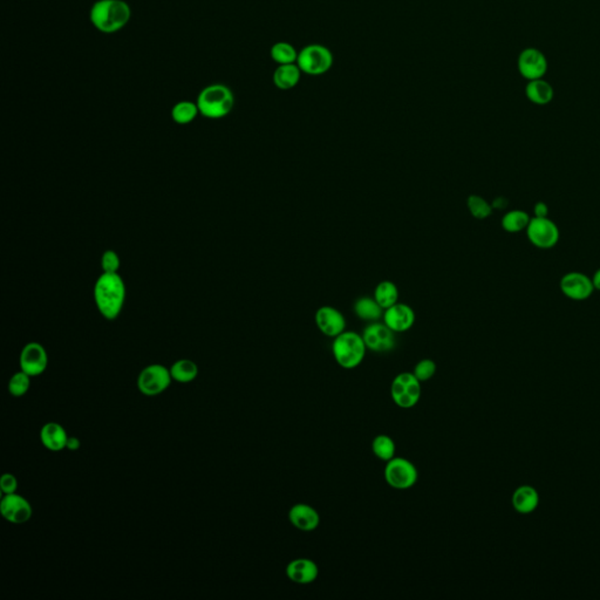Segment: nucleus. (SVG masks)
<instances>
[{
  "label": "nucleus",
  "mask_w": 600,
  "mask_h": 600,
  "mask_svg": "<svg viewBox=\"0 0 600 600\" xmlns=\"http://www.w3.org/2000/svg\"><path fill=\"white\" fill-rule=\"evenodd\" d=\"M126 284L119 274H105L96 279L94 301L105 319L115 320L120 316L126 301Z\"/></svg>",
  "instance_id": "nucleus-1"
},
{
  "label": "nucleus",
  "mask_w": 600,
  "mask_h": 600,
  "mask_svg": "<svg viewBox=\"0 0 600 600\" xmlns=\"http://www.w3.org/2000/svg\"><path fill=\"white\" fill-rule=\"evenodd\" d=\"M131 18V6L124 0H98L89 14L93 26L106 34L122 30Z\"/></svg>",
  "instance_id": "nucleus-2"
},
{
  "label": "nucleus",
  "mask_w": 600,
  "mask_h": 600,
  "mask_svg": "<svg viewBox=\"0 0 600 600\" xmlns=\"http://www.w3.org/2000/svg\"><path fill=\"white\" fill-rule=\"evenodd\" d=\"M199 114L206 119L219 120L231 113L235 106V96L231 89L222 84L210 85L203 89L197 98Z\"/></svg>",
  "instance_id": "nucleus-3"
},
{
  "label": "nucleus",
  "mask_w": 600,
  "mask_h": 600,
  "mask_svg": "<svg viewBox=\"0 0 600 600\" xmlns=\"http://www.w3.org/2000/svg\"><path fill=\"white\" fill-rule=\"evenodd\" d=\"M367 347L359 333L345 331L333 340V358L344 369H354L365 359Z\"/></svg>",
  "instance_id": "nucleus-4"
},
{
  "label": "nucleus",
  "mask_w": 600,
  "mask_h": 600,
  "mask_svg": "<svg viewBox=\"0 0 600 600\" xmlns=\"http://www.w3.org/2000/svg\"><path fill=\"white\" fill-rule=\"evenodd\" d=\"M384 477L386 483L393 489H411L418 482V468L408 459L395 456L386 462Z\"/></svg>",
  "instance_id": "nucleus-5"
},
{
  "label": "nucleus",
  "mask_w": 600,
  "mask_h": 600,
  "mask_svg": "<svg viewBox=\"0 0 600 600\" xmlns=\"http://www.w3.org/2000/svg\"><path fill=\"white\" fill-rule=\"evenodd\" d=\"M422 389L421 382L413 373L404 372L396 375L391 385V400L402 409L415 407L420 401Z\"/></svg>",
  "instance_id": "nucleus-6"
},
{
  "label": "nucleus",
  "mask_w": 600,
  "mask_h": 600,
  "mask_svg": "<svg viewBox=\"0 0 600 600\" xmlns=\"http://www.w3.org/2000/svg\"><path fill=\"white\" fill-rule=\"evenodd\" d=\"M173 381L169 369L160 364H153L141 371L137 376L136 385L141 394L154 398L164 393Z\"/></svg>",
  "instance_id": "nucleus-7"
},
{
  "label": "nucleus",
  "mask_w": 600,
  "mask_h": 600,
  "mask_svg": "<svg viewBox=\"0 0 600 600\" xmlns=\"http://www.w3.org/2000/svg\"><path fill=\"white\" fill-rule=\"evenodd\" d=\"M297 65L301 72L309 75H320L330 71L333 65V54L323 45H309L298 54Z\"/></svg>",
  "instance_id": "nucleus-8"
},
{
  "label": "nucleus",
  "mask_w": 600,
  "mask_h": 600,
  "mask_svg": "<svg viewBox=\"0 0 600 600\" xmlns=\"http://www.w3.org/2000/svg\"><path fill=\"white\" fill-rule=\"evenodd\" d=\"M525 231L530 243L543 250L554 248L559 241V229L549 217H532Z\"/></svg>",
  "instance_id": "nucleus-9"
},
{
  "label": "nucleus",
  "mask_w": 600,
  "mask_h": 600,
  "mask_svg": "<svg viewBox=\"0 0 600 600\" xmlns=\"http://www.w3.org/2000/svg\"><path fill=\"white\" fill-rule=\"evenodd\" d=\"M517 69L522 78L528 81L544 78L549 69L548 59L541 49L528 47L519 53Z\"/></svg>",
  "instance_id": "nucleus-10"
},
{
  "label": "nucleus",
  "mask_w": 600,
  "mask_h": 600,
  "mask_svg": "<svg viewBox=\"0 0 600 600\" xmlns=\"http://www.w3.org/2000/svg\"><path fill=\"white\" fill-rule=\"evenodd\" d=\"M20 369L31 378H36L43 374L49 366V354L41 344H26L21 349L19 358Z\"/></svg>",
  "instance_id": "nucleus-11"
},
{
  "label": "nucleus",
  "mask_w": 600,
  "mask_h": 600,
  "mask_svg": "<svg viewBox=\"0 0 600 600\" xmlns=\"http://www.w3.org/2000/svg\"><path fill=\"white\" fill-rule=\"evenodd\" d=\"M362 338L366 347L375 353H387L393 351L395 347L394 332L385 323L369 324L362 332Z\"/></svg>",
  "instance_id": "nucleus-12"
},
{
  "label": "nucleus",
  "mask_w": 600,
  "mask_h": 600,
  "mask_svg": "<svg viewBox=\"0 0 600 600\" xmlns=\"http://www.w3.org/2000/svg\"><path fill=\"white\" fill-rule=\"evenodd\" d=\"M0 512L4 519L12 524H24L29 522L33 515L31 503L16 493L3 496L0 501Z\"/></svg>",
  "instance_id": "nucleus-13"
},
{
  "label": "nucleus",
  "mask_w": 600,
  "mask_h": 600,
  "mask_svg": "<svg viewBox=\"0 0 600 600\" xmlns=\"http://www.w3.org/2000/svg\"><path fill=\"white\" fill-rule=\"evenodd\" d=\"M561 291L565 297L574 301L589 299L594 294L592 279L581 272H569L561 277L559 283Z\"/></svg>",
  "instance_id": "nucleus-14"
},
{
  "label": "nucleus",
  "mask_w": 600,
  "mask_h": 600,
  "mask_svg": "<svg viewBox=\"0 0 600 600\" xmlns=\"http://www.w3.org/2000/svg\"><path fill=\"white\" fill-rule=\"evenodd\" d=\"M316 327L324 336L336 338L346 331V319L336 307L321 306L314 316Z\"/></svg>",
  "instance_id": "nucleus-15"
},
{
  "label": "nucleus",
  "mask_w": 600,
  "mask_h": 600,
  "mask_svg": "<svg viewBox=\"0 0 600 600\" xmlns=\"http://www.w3.org/2000/svg\"><path fill=\"white\" fill-rule=\"evenodd\" d=\"M285 574L294 584L309 585L319 577V568L310 558H296L286 565Z\"/></svg>",
  "instance_id": "nucleus-16"
},
{
  "label": "nucleus",
  "mask_w": 600,
  "mask_h": 600,
  "mask_svg": "<svg viewBox=\"0 0 600 600\" xmlns=\"http://www.w3.org/2000/svg\"><path fill=\"white\" fill-rule=\"evenodd\" d=\"M384 323L394 333L411 330L415 323V312L409 305L396 303L384 312Z\"/></svg>",
  "instance_id": "nucleus-17"
},
{
  "label": "nucleus",
  "mask_w": 600,
  "mask_h": 600,
  "mask_svg": "<svg viewBox=\"0 0 600 600\" xmlns=\"http://www.w3.org/2000/svg\"><path fill=\"white\" fill-rule=\"evenodd\" d=\"M289 521L294 528L299 531L311 532L318 529L320 524L319 512L306 503H297L291 506Z\"/></svg>",
  "instance_id": "nucleus-18"
},
{
  "label": "nucleus",
  "mask_w": 600,
  "mask_h": 600,
  "mask_svg": "<svg viewBox=\"0 0 600 600\" xmlns=\"http://www.w3.org/2000/svg\"><path fill=\"white\" fill-rule=\"evenodd\" d=\"M69 435L58 422H47L40 429V441L44 447L53 453L66 449Z\"/></svg>",
  "instance_id": "nucleus-19"
},
{
  "label": "nucleus",
  "mask_w": 600,
  "mask_h": 600,
  "mask_svg": "<svg viewBox=\"0 0 600 600\" xmlns=\"http://www.w3.org/2000/svg\"><path fill=\"white\" fill-rule=\"evenodd\" d=\"M525 96L534 105H549L555 98V89L544 78L530 80L525 86Z\"/></svg>",
  "instance_id": "nucleus-20"
},
{
  "label": "nucleus",
  "mask_w": 600,
  "mask_h": 600,
  "mask_svg": "<svg viewBox=\"0 0 600 600\" xmlns=\"http://www.w3.org/2000/svg\"><path fill=\"white\" fill-rule=\"evenodd\" d=\"M511 503L514 509L519 514H530L539 506V493L534 486H519L512 495Z\"/></svg>",
  "instance_id": "nucleus-21"
},
{
  "label": "nucleus",
  "mask_w": 600,
  "mask_h": 600,
  "mask_svg": "<svg viewBox=\"0 0 600 600\" xmlns=\"http://www.w3.org/2000/svg\"><path fill=\"white\" fill-rule=\"evenodd\" d=\"M301 75V69L297 64L279 65L274 73V84L281 91H289L298 85Z\"/></svg>",
  "instance_id": "nucleus-22"
},
{
  "label": "nucleus",
  "mask_w": 600,
  "mask_h": 600,
  "mask_svg": "<svg viewBox=\"0 0 600 600\" xmlns=\"http://www.w3.org/2000/svg\"><path fill=\"white\" fill-rule=\"evenodd\" d=\"M199 366L190 359H180L174 362L170 367V374L174 381L189 384L199 376Z\"/></svg>",
  "instance_id": "nucleus-23"
},
{
  "label": "nucleus",
  "mask_w": 600,
  "mask_h": 600,
  "mask_svg": "<svg viewBox=\"0 0 600 600\" xmlns=\"http://www.w3.org/2000/svg\"><path fill=\"white\" fill-rule=\"evenodd\" d=\"M354 312L356 316L365 321H378L384 316V309L379 305L374 298L362 297L354 304Z\"/></svg>",
  "instance_id": "nucleus-24"
},
{
  "label": "nucleus",
  "mask_w": 600,
  "mask_h": 600,
  "mask_svg": "<svg viewBox=\"0 0 600 600\" xmlns=\"http://www.w3.org/2000/svg\"><path fill=\"white\" fill-rule=\"evenodd\" d=\"M374 299L378 301L379 305L387 310L389 307L393 306L399 303V289L393 281H385L379 283L375 287Z\"/></svg>",
  "instance_id": "nucleus-25"
},
{
  "label": "nucleus",
  "mask_w": 600,
  "mask_h": 600,
  "mask_svg": "<svg viewBox=\"0 0 600 600\" xmlns=\"http://www.w3.org/2000/svg\"><path fill=\"white\" fill-rule=\"evenodd\" d=\"M531 217L523 210H511L503 216L502 228L509 234H519L526 230Z\"/></svg>",
  "instance_id": "nucleus-26"
},
{
  "label": "nucleus",
  "mask_w": 600,
  "mask_h": 600,
  "mask_svg": "<svg viewBox=\"0 0 600 600\" xmlns=\"http://www.w3.org/2000/svg\"><path fill=\"white\" fill-rule=\"evenodd\" d=\"M396 446L391 436L386 434H380L374 437L372 441V451L379 460L384 462H389L393 457H395Z\"/></svg>",
  "instance_id": "nucleus-27"
},
{
  "label": "nucleus",
  "mask_w": 600,
  "mask_h": 600,
  "mask_svg": "<svg viewBox=\"0 0 600 600\" xmlns=\"http://www.w3.org/2000/svg\"><path fill=\"white\" fill-rule=\"evenodd\" d=\"M199 114L197 104L191 101H180L171 109V118L179 124H189Z\"/></svg>",
  "instance_id": "nucleus-28"
},
{
  "label": "nucleus",
  "mask_w": 600,
  "mask_h": 600,
  "mask_svg": "<svg viewBox=\"0 0 600 600\" xmlns=\"http://www.w3.org/2000/svg\"><path fill=\"white\" fill-rule=\"evenodd\" d=\"M270 54L272 60L279 65H289V64H297L299 52H297V49H294L291 44L281 41V43L274 44L271 47Z\"/></svg>",
  "instance_id": "nucleus-29"
},
{
  "label": "nucleus",
  "mask_w": 600,
  "mask_h": 600,
  "mask_svg": "<svg viewBox=\"0 0 600 600\" xmlns=\"http://www.w3.org/2000/svg\"><path fill=\"white\" fill-rule=\"evenodd\" d=\"M470 214L476 219H486L493 214V206L479 195H470L466 199Z\"/></svg>",
  "instance_id": "nucleus-30"
},
{
  "label": "nucleus",
  "mask_w": 600,
  "mask_h": 600,
  "mask_svg": "<svg viewBox=\"0 0 600 600\" xmlns=\"http://www.w3.org/2000/svg\"><path fill=\"white\" fill-rule=\"evenodd\" d=\"M31 376L20 369V372L14 373L9 381V393L14 398H21L27 394L31 389Z\"/></svg>",
  "instance_id": "nucleus-31"
},
{
  "label": "nucleus",
  "mask_w": 600,
  "mask_h": 600,
  "mask_svg": "<svg viewBox=\"0 0 600 600\" xmlns=\"http://www.w3.org/2000/svg\"><path fill=\"white\" fill-rule=\"evenodd\" d=\"M436 369L437 367L435 361H433L431 359H424L415 365L413 374L418 378L420 382L429 381L431 379L434 378Z\"/></svg>",
  "instance_id": "nucleus-32"
},
{
  "label": "nucleus",
  "mask_w": 600,
  "mask_h": 600,
  "mask_svg": "<svg viewBox=\"0 0 600 600\" xmlns=\"http://www.w3.org/2000/svg\"><path fill=\"white\" fill-rule=\"evenodd\" d=\"M120 266V257L116 252L113 251V250H107L102 254V272H105V274H119Z\"/></svg>",
  "instance_id": "nucleus-33"
},
{
  "label": "nucleus",
  "mask_w": 600,
  "mask_h": 600,
  "mask_svg": "<svg viewBox=\"0 0 600 600\" xmlns=\"http://www.w3.org/2000/svg\"><path fill=\"white\" fill-rule=\"evenodd\" d=\"M16 489H18V480H16V477L14 476V474H4L1 479H0V490H1L3 495L16 494Z\"/></svg>",
  "instance_id": "nucleus-34"
},
{
  "label": "nucleus",
  "mask_w": 600,
  "mask_h": 600,
  "mask_svg": "<svg viewBox=\"0 0 600 600\" xmlns=\"http://www.w3.org/2000/svg\"><path fill=\"white\" fill-rule=\"evenodd\" d=\"M534 214H535V217H539V219H544V217H548V204H546V203L544 202L536 203L535 206H534Z\"/></svg>",
  "instance_id": "nucleus-35"
},
{
  "label": "nucleus",
  "mask_w": 600,
  "mask_h": 600,
  "mask_svg": "<svg viewBox=\"0 0 600 600\" xmlns=\"http://www.w3.org/2000/svg\"><path fill=\"white\" fill-rule=\"evenodd\" d=\"M80 447H81V442H80V440H79L78 437H69V441H67V446H66V449H69V451H76V450L80 449Z\"/></svg>",
  "instance_id": "nucleus-36"
},
{
  "label": "nucleus",
  "mask_w": 600,
  "mask_h": 600,
  "mask_svg": "<svg viewBox=\"0 0 600 600\" xmlns=\"http://www.w3.org/2000/svg\"><path fill=\"white\" fill-rule=\"evenodd\" d=\"M493 208H497V209H504L506 206H508V201L506 199H503V197H499V199H496L494 201Z\"/></svg>",
  "instance_id": "nucleus-37"
},
{
  "label": "nucleus",
  "mask_w": 600,
  "mask_h": 600,
  "mask_svg": "<svg viewBox=\"0 0 600 600\" xmlns=\"http://www.w3.org/2000/svg\"><path fill=\"white\" fill-rule=\"evenodd\" d=\"M592 279V284H594V290L600 291V269H598L596 272H594V277L591 278Z\"/></svg>",
  "instance_id": "nucleus-38"
}]
</instances>
